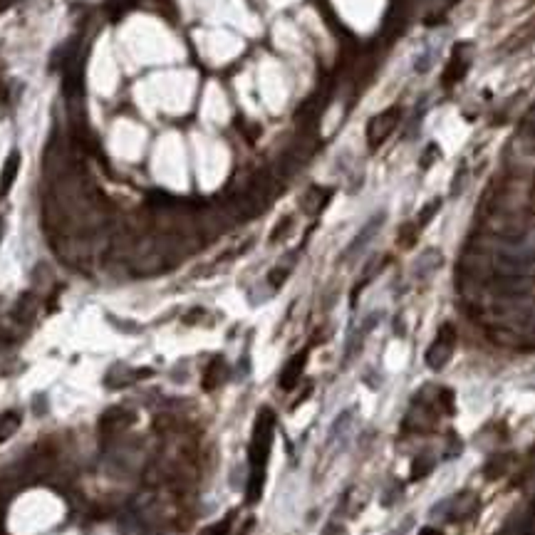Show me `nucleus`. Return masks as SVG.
<instances>
[{"label":"nucleus","instance_id":"nucleus-1","mask_svg":"<svg viewBox=\"0 0 535 535\" xmlns=\"http://www.w3.org/2000/svg\"><path fill=\"white\" fill-rule=\"evenodd\" d=\"M273 434H275V414L271 409H260L251 439V476H248L246 501L258 503L265 486V466L273 449Z\"/></svg>","mask_w":535,"mask_h":535},{"label":"nucleus","instance_id":"nucleus-2","mask_svg":"<svg viewBox=\"0 0 535 535\" xmlns=\"http://www.w3.org/2000/svg\"><path fill=\"white\" fill-rule=\"evenodd\" d=\"M456 339H459V335H456L451 322L439 327L437 339H434L431 347L426 350V364H429V369H437L439 372V369H443L449 364L451 355H454V350H456Z\"/></svg>","mask_w":535,"mask_h":535},{"label":"nucleus","instance_id":"nucleus-3","mask_svg":"<svg viewBox=\"0 0 535 535\" xmlns=\"http://www.w3.org/2000/svg\"><path fill=\"white\" fill-rule=\"evenodd\" d=\"M399 119H401V109L399 107H392V109L377 114V117L367 124V142H369V149H372V151L387 142V136L397 129Z\"/></svg>","mask_w":535,"mask_h":535},{"label":"nucleus","instance_id":"nucleus-4","mask_svg":"<svg viewBox=\"0 0 535 535\" xmlns=\"http://www.w3.org/2000/svg\"><path fill=\"white\" fill-rule=\"evenodd\" d=\"M132 414L124 412V409H114V412L105 414L102 421H99V431H102V437H114L119 431H124L127 426L132 424Z\"/></svg>","mask_w":535,"mask_h":535},{"label":"nucleus","instance_id":"nucleus-5","mask_svg":"<svg viewBox=\"0 0 535 535\" xmlns=\"http://www.w3.org/2000/svg\"><path fill=\"white\" fill-rule=\"evenodd\" d=\"M305 364H308V350H302L300 355H295L288 364H285V369L280 372V387L283 389L295 387L297 379H300V375H302V369H305Z\"/></svg>","mask_w":535,"mask_h":535},{"label":"nucleus","instance_id":"nucleus-6","mask_svg":"<svg viewBox=\"0 0 535 535\" xmlns=\"http://www.w3.org/2000/svg\"><path fill=\"white\" fill-rule=\"evenodd\" d=\"M18 169H20V154L18 151H12V154L8 156L3 171H0V198L10 191L12 181H15V176H18Z\"/></svg>","mask_w":535,"mask_h":535},{"label":"nucleus","instance_id":"nucleus-7","mask_svg":"<svg viewBox=\"0 0 535 535\" xmlns=\"http://www.w3.org/2000/svg\"><path fill=\"white\" fill-rule=\"evenodd\" d=\"M223 372H226V362H223L221 357H216L213 362L206 367V372H203V389H206V392H213V389L223 381Z\"/></svg>","mask_w":535,"mask_h":535},{"label":"nucleus","instance_id":"nucleus-8","mask_svg":"<svg viewBox=\"0 0 535 535\" xmlns=\"http://www.w3.org/2000/svg\"><path fill=\"white\" fill-rule=\"evenodd\" d=\"M381 221H384V216H377L375 221H369L367 226H364V231H362V233H359V235H357V238H355V243H352V246L347 248V255H355V253L359 251V248H364V246H367V243H369V238H372V235H375V231H377V228L381 226Z\"/></svg>","mask_w":535,"mask_h":535},{"label":"nucleus","instance_id":"nucleus-9","mask_svg":"<svg viewBox=\"0 0 535 535\" xmlns=\"http://www.w3.org/2000/svg\"><path fill=\"white\" fill-rule=\"evenodd\" d=\"M20 426V417L15 412H6L3 417H0V441H6V439H10L15 431H18Z\"/></svg>","mask_w":535,"mask_h":535},{"label":"nucleus","instance_id":"nucleus-10","mask_svg":"<svg viewBox=\"0 0 535 535\" xmlns=\"http://www.w3.org/2000/svg\"><path fill=\"white\" fill-rule=\"evenodd\" d=\"M419 233H421V228H419L417 223H406V226L399 231V238H397V243H399L401 248H412L414 243H417Z\"/></svg>","mask_w":535,"mask_h":535},{"label":"nucleus","instance_id":"nucleus-11","mask_svg":"<svg viewBox=\"0 0 535 535\" xmlns=\"http://www.w3.org/2000/svg\"><path fill=\"white\" fill-rule=\"evenodd\" d=\"M231 523H233V513H228L221 523H216V525H211V528H206L201 535H228V533H231Z\"/></svg>","mask_w":535,"mask_h":535},{"label":"nucleus","instance_id":"nucleus-12","mask_svg":"<svg viewBox=\"0 0 535 535\" xmlns=\"http://www.w3.org/2000/svg\"><path fill=\"white\" fill-rule=\"evenodd\" d=\"M439 209H441V201H439V198H434V201H431L429 206H426V209L421 211V216H419V218H417V221H414V223H417L419 228H424L426 223H429L431 218H434V213H437Z\"/></svg>","mask_w":535,"mask_h":535},{"label":"nucleus","instance_id":"nucleus-13","mask_svg":"<svg viewBox=\"0 0 535 535\" xmlns=\"http://www.w3.org/2000/svg\"><path fill=\"white\" fill-rule=\"evenodd\" d=\"M429 471H431V463L426 461V459H417V461H414V466H412V479L414 481H421L426 474H429Z\"/></svg>","mask_w":535,"mask_h":535},{"label":"nucleus","instance_id":"nucleus-14","mask_svg":"<svg viewBox=\"0 0 535 535\" xmlns=\"http://www.w3.org/2000/svg\"><path fill=\"white\" fill-rule=\"evenodd\" d=\"M290 226H293V218H290V216H288V218H283V221H280V223H277L275 228H273V233H271V243H275V240H280V238H283V235H285V231H288Z\"/></svg>","mask_w":535,"mask_h":535},{"label":"nucleus","instance_id":"nucleus-15","mask_svg":"<svg viewBox=\"0 0 535 535\" xmlns=\"http://www.w3.org/2000/svg\"><path fill=\"white\" fill-rule=\"evenodd\" d=\"M285 277H288V271H285V268H275V271L271 273V283L277 288V285L285 283Z\"/></svg>","mask_w":535,"mask_h":535},{"label":"nucleus","instance_id":"nucleus-16","mask_svg":"<svg viewBox=\"0 0 535 535\" xmlns=\"http://www.w3.org/2000/svg\"><path fill=\"white\" fill-rule=\"evenodd\" d=\"M253 525H255V523H253V521H248V523L243 525V530H240L238 535H248V533H251V530H253Z\"/></svg>","mask_w":535,"mask_h":535},{"label":"nucleus","instance_id":"nucleus-17","mask_svg":"<svg viewBox=\"0 0 535 535\" xmlns=\"http://www.w3.org/2000/svg\"><path fill=\"white\" fill-rule=\"evenodd\" d=\"M419 535H441V533H439V530H434V528H424Z\"/></svg>","mask_w":535,"mask_h":535},{"label":"nucleus","instance_id":"nucleus-18","mask_svg":"<svg viewBox=\"0 0 535 535\" xmlns=\"http://www.w3.org/2000/svg\"><path fill=\"white\" fill-rule=\"evenodd\" d=\"M0 233H3V223H0Z\"/></svg>","mask_w":535,"mask_h":535}]
</instances>
